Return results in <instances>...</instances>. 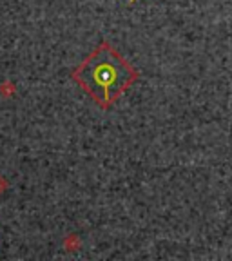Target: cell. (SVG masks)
<instances>
[{"instance_id":"obj_1","label":"cell","mask_w":232,"mask_h":261,"mask_svg":"<svg viewBox=\"0 0 232 261\" xmlns=\"http://www.w3.org/2000/svg\"><path fill=\"white\" fill-rule=\"evenodd\" d=\"M138 78V71L106 40L73 71V80L102 109H111Z\"/></svg>"},{"instance_id":"obj_2","label":"cell","mask_w":232,"mask_h":261,"mask_svg":"<svg viewBox=\"0 0 232 261\" xmlns=\"http://www.w3.org/2000/svg\"><path fill=\"white\" fill-rule=\"evenodd\" d=\"M127 4H129V6H131V4H135V0H127Z\"/></svg>"}]
</instances>
